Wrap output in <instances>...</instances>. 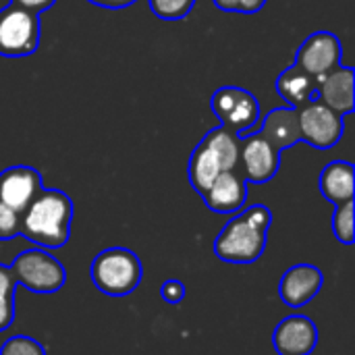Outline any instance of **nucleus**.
I'll list each match as a JSON object with an SVG mask.
<instances>
[{
	"mask_svg": "<svg viewBox=\"0 0 355 355\" xmlns=\"http://www.w3.org/2000/svg\"><path fill=\"white\" fill-rule=\"evenodd\" d=\"M21 235V214L0 202V241H8Z\"/></svg>",
	"mask_w": 355,
	"mask_h": 355,
	"instance_id": "24",
	"label": "nucleus"
},
{
	"mask_svg": "<svg viewBox=\"0 0 355 355\" xmlns=\"http://www.w3.org/2000/svg\"><path fill=\"white\" fill-rule=\"evenodd\" d=\"M15 275L10 266L0 264V333L15 322Z\"/></svg>",
	"mask_w": 355,
	"mask_h": 355,
	"instance_id": "20",
	"label": "nucleus"
},
{
	"mask_svg": "<svg viewBox=\"0 0 355 355\" xmlns=\"http://www.w3.org/2000/svg\"><path fill=\"white\" fill-rule=\"evenodd\" d=\"M73 200L60 189H42L21 212V235L42 250L64 248L71 237Z\"/></svg>",
	"mask_w": 355,
	"mask_h": 355,
	"instance_id": "1",
	"label": "nucleus"
},
{
	"mask_svg": "<svg viewBox=\"0 0 355 355\" xmlns=\"http://www.w3.org/2000/svg\"><path fill=\"white\" fill-rule=\"evenodd\" d=\"M322 285H324V275L318 266L295 264L289 270H285L279 283V295L285 306L300 310L322 291Z\"/></svg>",
	"mask_w": 355,
	"mask_h": 355,
	"instance_id": "12",
	"label": "nucleus"
},
{
	"mask_svg": "<svg viewBox=\"0 0 355 355\" xmlns=\"http://www.w3.org/2000/svg\"><path fill=\"white\" fill-rule=\"evenodd\" d=\"M258 133L270 141L277 150H287V148H293L295 144L302 141V131H300V114H297V108H291V106H281V108H272Z\"/></svg>",
	"mask_w": 355,
	"mask_h": 355,
	"instance_id": "15",
	"label": "nucleus"
},
{
	"mask_svg": "<svg viewBox=\"0 0 355 355\" xmlns=\"http://www.w3.org/2000/svg\"><path fill=\"white\" fill-rule=\"evenodd\" d=\"M0 355H46V349L40 341L27 335H15L6 339L0 347Z\"/></svg>",
	"mask_w": 355,
	"mask_h": 355,
	"instance_id": "23",
	"label": "nucleus"
},
{
	"mask_svg": "<svg viewBox=\"0 0 355 355\" xmlns=\"http://www.w3.org/2000/svg\"><path fill=\"white\" fill-rule=\"evenodd\" d=\"M144 279V266L135 252L127 248L102 250L92 262V283L110 297L131 295Z\"/></svg>",
	"mask_w": 355,
	"mask_h": 355,
	"instance_id": "3",
	"label": "nucleus"
},
{
	"mask_svg": "<svg viewBox=\"0 0 355 355\" xmlns=\"http://www.w3.org/2000/svg\"><path fill=\"white\" fill-rule=\"evenodd\" d=\"M343 60V44L331 31H314L310 33L295 54V67L306 71L310 77L322 79L324 75L333 73L341 67Z\"/></svg>",
	"mask_w": 355,
	"mask_h": 355,
	"instance_id": "8",
	"label": "nucleus"
},
{
	"mask_svg": "<svg viewBox=\"0 0 355 355\" xmlns=\"http://www.w3.org/2000/svg\"><path fill=\"white\" fill-rule=\"evenodd\" d=\"M42 40L40 15L6 4L0 8V56L23 58L31 56Z\"/></svg>",
	"mask_w": 355,
	"mask_h": 355,
	"instance_id": "5",
	"label": "nucleus"
},
{
	"mask_svg": "<svg viewBox=\"0 0 355 355\" xmlns=\"http://www.w3.org/2000/svg\"><path fill=\"white\" fill-rule=\"evenodd\" d=\"M239 146V164L241 177L250 183L264 185L272 181L281 168V150H277L270 141H266L258 131L241 135Z\"/></svg>",
	"mask_w": 355,
	"mask_h": 355,
	"instance_id": "9",
	"label": "nucleus"
},
{
	"mask_svg": "<svg viewBox=\"0 0 355 355\" xmlns=\"http://www.w3.org/2000/svg\"><path fill=\"white\" fill-rule=\"evenodd\" d=\"M272 212L264 204H254L233 216L214 239V254L229 264L258 262L266 250V235Z\"/></svg>",
	"mask_w": 355,
	"mask_h": 355,
	"instance_id": "2",
	"label": "nucleus"
},
{
	"mask_svg": "<svg viewBox=\"0 0 355 355\" xmlns=\"http://www.w3.org/2000/svg\"><path fill=\"white\" fill-rule=\"evenodd\" d=\"M277 92L279 96L291 106V108H300L306 102H310L316 96V79L310 77L306 71H302L300 67H289L285 69L279 77H277Z\"/></svg>",
	"mask_w": 355,
	"mask_h": 355,
	"instance_id": "17",
	"label": "nucleus"
},
{
	"mask_svg": "<svg viewBox=\"0 0 355 355\" xmlns=\"http://www.w3.org/2000/svg\"><path fill=\"white\" fill-rule=\"evenodd\" d=\"M302 141L310 144L316 150H329L339 144L345 133L343 114L329 108L318 98H312L297 108Z\"/></svg>",
	"mask_w": 355,
	"mask_h": 355,
	"instance_id": "7",
	"label": "nucleus"
},
{
	"mask_svg": "<svg viewBox=\"0 0 355 355\" xmlns=\"http://www.w3.org/2000/svg\"><path fill=\"white\" fill-rule=\"evenodd\" d=\"M220 173H223V166H220L218 156L212 152L208 144L200 141L196 150L191 152L189 164H187V177H189L191 187L204 198V193L208 191V187Z\"/></svg>",
	"mask_w": 355,
	"mask_h": 355,
	"instance_id": "18",
	"label": "nucleus"
},
{
	"mask_svg": "<svg viewBox=\"0 0 355 355\" xmlns=\"http://www.w3.org/2000/svg\"><path fill=\"white\" fill-rule=\"evenodd\" d=\"M333 235L343 245H352L355 241L354 200L335 206V214H333Z\"/></svg>",
	"mask_w": 355,
	"mask_h": 355,
	"instance_id": "21",
	"label": "nucleus"
},
{
	"mask_svg": "<svg viewBox=\"0 0 355 355\" xmlns=\"http://www.w3.org/2000/svg\"><path fill=\"white\" fill-rule=\"evenodd\" d=\"M196 6V0H150V10L162 21H181Z\"/></svg>",
	"mask_w": 355,
	"mask_h": 355,
	"instance_id": "22",
	"label": "nucleus"
},
{
	"mask_svg": "<svg viewBox=\"0 0 355 355\" xmlns=\"http://www.w3.org/2000/svg\"><path fill=\"white\" fill-rule=\"evenodd\" d=\"M355 75L352 67H339L333 73L318 79L316 96L320 102H324L329 108H333L339 114H349L355 106L354 83Z\"/></svg>",
	"mask_w": 355,
	"mask_h": 355,
	"instance_id": "14",
	"label": "nucleus"
},
{
	"mask_svg": "<svg viewBox=\"0 0 355 355\" xmlns=\"http://www.w3.org/2000/svg\"><path fill=\"white\" fill-rule=\"evenodd\" d=\"M87 2H92V4H96V6H102V8H112V10H116V8H127V6L135 4L137 0H87Z\"/></svg>",
	"mask_w": 355,
	"mask_h": 355,
	"instance_id": "28",
	"label": "nucleus"
},
{
	"mask_svg": "<svg viewBox=\"0 0 355 355\" xmlns=\"http://www.w3.org/2000/svg\"><path fill=\"white\" fill-rule=\"evenodd\" d=\"M204 144H208L212 148V152L218 156L223 171H237L239 164V146H241V137L237 133H233L231 129L218 125L214 129H210L204 137Z\"/></svg>",
	"mask_w": 355,
	"mask_h": 355,
	"instance_id": "19",
	"label": "nucleus"
},
{
	"mask_svg": "<svg viewBox=\"0 0 355 355\" xmlns=\"http://www.w3.org/2000/svg\"><path fill=\"white\" fill-rule=\"evenodd\" d=\"M318 345V329L312 318L293 314L283 318L272 333V347L279 355H312Z\"/></svg>",
	"mask_w": 355,
	"mask_h": 355,
	"instance_id": "11",
	"label": "nucleus"
},
{
	"mask_svg": "<svg viewBox=\"0 0 355 355\" xmlns=\"http://www.w3.org/2000/svg\"><path fill=\"white\" fill-rule=\"evenodd\" d=\"M210 108L223 127L231 129L239 137L252 133L256 123L260 121V104L258 98L237 85H223L210 98Z\"/></svg>",
	"mask_w": 355,
	"mask_h": 355,
	"instance_id": "6",
	"label": "nucleus"
},
{
	"mask_svg": "<svg viewBox=\"0 0 355 355\" xmlns=\"http://www.w3.org/2000/svg\"><path fill=\"white\" fill-rule=\"evenodd\" d=\"M216 8L227 12H241V15H256L264 8L266 0H212Z\"/></svg>",
	"mask_w": 355,
	"mask_h": 355,
	"instance_id": "25",
	"label": "nucleus"
},
{
	"mask_svg": "<svg viewBox=\"0 0 355 355\" xmlns=\"http://www.w3.org/2000/svg\"><path fill=\"white\" fill-rule=\"evenodd\" d=\"M202 200L216 214H235L245 206L248 181L237 171H223Z\"/></svg>",
	"mask_w": 355,
	"mask_h": 355,
	"instance_id": "13",
	"label": "nucleus"
},
{
	"mask_svg": "<svg viewBox=\"0 0 355 355\" xmlns=\"http://www.w3.org/2000/svg\"><path fill=\"white\" fill-rule=\"evenodd\" d=\"M44 189L42 173L33 166L17 164L8 166L0 173V202L19 214L35 200V196Z\"/></svg>",
	"mask_w": 355,
	"mask_h": 355,
	"instance_id": "10",
	"label": "nucleus"
},
{
	"mask_svg": "<svg viewBox=\"0 0 355 355\" xmlns=\"http://www.w3.org/2000/svg\"><path fill=\"white\" fill-rule=\"evenodd\" d=\"M318 189L331 204L339 206L343 202L354 200L355 193V171L354 164L347 160L329 162L318 179Z\"/></svg>",
	"mask_w": 355,
	"mask_h": 355,
	"instance_id": "16",
	"label": "nucleus"
},
{
	"mask_svg": "<svg viewBox=\"0 0 355 355\" xmlns=\"http://www.w3.org/2000/svg\"><path fill=\"white\" fill-rule=\"evenodd\" d=\"M160 295H162V300H164L166 304L177 306V304H181V302L185 300V285H183L181 281H177V279H168V281L162 283Z\"/></svg>",
	"mask_w": 355,
	"mask_h": 355,
	"instance_id": "26",
	"label": "nucleus"
},
{
	"mask_svg": "<svg viewBox=\"0 0 355 355\" xmlns=\"http://www.w3.org/2000/svg\"><path fill=\"white\" fill-rule=\"evenodd\" d=\"M54 2H56V0H10V4H15V6H19V8H25V10H29V12H35V15L48 10V8H52Z\"/></svg>",
	"mask_w": 355,
	"mask_h": 355,
	"instance_id": "27",
	"label": "nucleus"
},
{
	"mask_svg": "<svg viewBox=\"0 0 355 355\" xmlns=\"http://www.w3.org/2000/svg\"><path fill=\"white\" fill-rule=\"evenodd\" d=\"M10 270L17 283H21L27 291L37 295L56 293L67 283L64 266L42 248H31L21 252L12 260Z\"/></svg>",
	"mask_w": 355,
	"mask_h": 355,
	"instance_id": "4",
	"label": "nucleus"
}]
</instances>
